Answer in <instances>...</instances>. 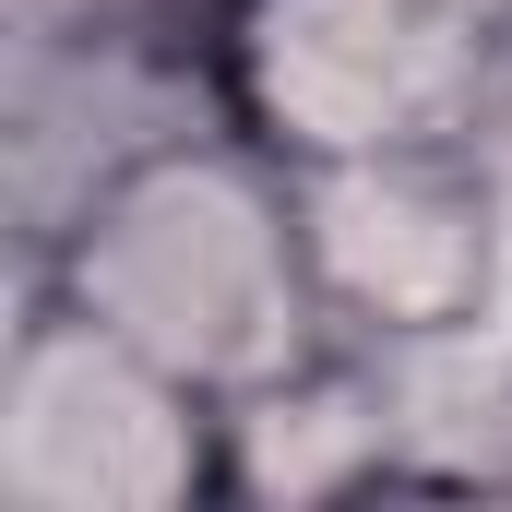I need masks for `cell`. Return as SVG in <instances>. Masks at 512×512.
<instances>
[{
  "instance_id": "1",
  "label": "cell",
  "mask_w": 512,
  "mask_h": 512,
  "mask_svg": "<svg viewBox=\"0 0 512 512\" xmlns=\"http://www.w3.org/2000/svg\"><path fill=\"white\" fill-rule=\"evenodd\" d=\"M24 286L72 298L84 322H108L120 346H143L155 370H179L215 405H251L322 346H346L322 310L298 167L262 155L239 120H203L155 143L143 167H120L24 262Z\"/></svg>"
},
{
  "instance_id": "2",
  "label": "cell",
  "mask_w": 512,
  "mask_h": 512,
  "mask_svg": "<svg viewBox=\"0 0 512 512\" xmlns=\"http://www.w3.org/2000/svg\"><path fill=\"white\" fill-rule=\"evenodd\" d=\"M215 96L286 167L477 143L512 120V48L429 0H227Z\"/></svg>"
},
{
  "instance_id": "3",
  "label": "cell",
  "mask_w": 512,
  "mask_h": 512,
  "mask_svg": "<svg viewBox=\"0 0 512 512\" xmlns=\"http://www.w3.org/2000/svg\"><path fill=\"white\" fill-rule=\"evenodd\" d=\"M227 501V405L24 286L0 346V512H179Z\"/></svg>"
},
{
  "instance_id": "4",
  "label": "cell",
  "mask_w": 512,
  "mask_h": 512,
  "mask_svg": "<svg viewBox=\"0 0 512 512\" xmlns=\"http://www.w3.org/2000/svg\"><path fill=\"white\" fill-rule=\"evenodd\" d=\"M298 215H310L322 310H334L346 346L477 334L512 298V155H501V131L298 167Z\"/></svg>"
},
{
  "instance_id": "5",
  "label": "cell",
  "mask_w": 512,
  "mask_h": 512,
  "mask_svg": "<svg viewBox=\"0 0 512 512\" xmlns=\"http://www.w3.org/2000/svg\"><path fill=\"white\" fill-rule=\"evenodd\" d=\"M227 120L215 36H131V24H12V215L24 262L48 251L120 167Z\"/></svg>"
},
{
  "instance_id": "6",
  "label": "cell",
  "mask_w": 512,
  "mask_h": 512,
  "mask_svg": "<svg viewBox=\"0 0 512 512\" xmlns=\"http://www.w3.org/2000/svg\"><path fill=\"white\" fill-rule=\"evenodd\" d=\"M346 489H405L382 346H322L274 393L227 405V501H346Z\"/></svg>"
},
{
  "instance_id": "7",
  "label": "cell",
  "mask_w": 512,
  "mask_h": 512,
  "mask_svg": "<svg viewBox=\"0 0 512 512\" xmlns=\"http://www.w3.org/2000/svg\"><path fill=\"white\" fill-rule=\"evenodd\" d=\"M227 0H12V24H131V36H215Z\"/></svg>"
},
{
  "instance_id": "8",
  "label": "cell",
  "mask_w": 512,
  "mask_h": 512,
  "mask_svg": "<svg viewBox=\"0 0 512 512\" xmlns=\"http://www.w3.org/2000/svg\"><path fill=\"white\" fill-rule=\"evenodd\" d=\"M429 12H453V24H477V36H501V48H512V0H429Z\"/></svg>"
}]
</instances>
